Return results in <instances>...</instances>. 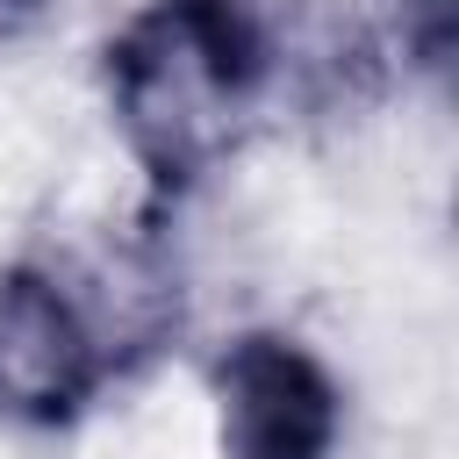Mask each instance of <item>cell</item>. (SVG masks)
<instances>
[{
	"mask_svg": "<svg viewBox=\"0 0 459 459\" xmlns=\"http://www.w3.org/2000/svg\"><path fill=\"white\" fill-rule=\"evenodd\" d=\"M280 43L258 0H143L108 43V108L151 179V208L179 201L258 115Z\"/></svg>",
	"mask_w": 459,
	"mask_h": 459,
	"instance_id": "obj_1",
	"label": "cell"
},
{
	"mask_svg": "<svg viewBox=\"0 0 459 459\" xmlns=\"http://www.w3.org/2000/svg\"><path fill=\"white\" fill-rule=\"evenodd\" d=\"M158 330L136 323H108V308H93L79 294V280L65 265L22 258L0 273V423L22 430H65L79 423L100 387L151 351Z\"/></svg>",
	"mask_w": 459,
	"mask_h": 459,
	"instance_id": "obj_2",
	"label": "cell"
},
{
	"mask_svg": "<svg viewBox=\"0 0 459 459\" xmlns=\"http://www.w3.org/2000/svg\"><path fill=\"white\" fill-rule=\"evenodd\" d=\"M222 459H330L344 430V394L330 366L280 330H244L215 359Z\"/></svg>",
	"mask_w": 459,
	"mask_h": 459,
	"instance_id": "obj_3",
	"label": "cell"
},
{
	"mask_svg": "<svg viewBox=\"0 0 459 459\" xmlns=\"http://www.w3.org/2000/svg\"><path fill=\"white\" fill-rule=\"evenodd\" d=\"M416 7V57L430 72H445V50H452V0H409Z\"/></svg>",
	"mask_w": 459,
	"mask_h": 459,
	"instance_id": "obj_4",
	"label": "cell"
},
{
	"mask_svg": "<svg viewBox=\"0 0 459 459\" xmlns=\"http://www.w3.org/2000/svg\"><path fill=\"white\" fill-rule=\"evenodd\" d=\"M43 7H50V0H0V43L29 36V29L43 22Z\"/></svg>",
	"mask_w": 459,
	"mask_h": 459,
	"instance_id": "obj_5",
	"label": "cell"
}]
</instances>
